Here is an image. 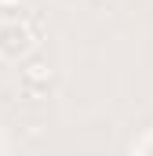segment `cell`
I'll use <instances>...</instances> for the list:
<instances>
[{"instance_id": "7a4b0ae2", "label": "cell", "mask_w": 153, "mask_h": 156, "mask_svg": "<svg viewBox=\"0 0 153 156\" xmlns=\"http://www.w3.org/2000/svg\"><path fill=\"white\" fill-rule=\"evenodd\" d=\"M51 76V69L44 66V62H33L29 69H26V80H33V83H40V80H47Z\"/></svg>"}, {"instance_id": "6da1fadb", "label": "cell", "mask_w": 153, "mask_h": 156, "mask_svg": "<svg viewBox=\"0 0 153 156\" xmlns=\"http://www.w3.org/2000/svg\"><path fill=\"white\" fill-rule=\"evenodd\" d=\"M33 40L26 37V29H15V26H4L0 29V51L4 55H22Z\"/></svg>"}]
</instances>
